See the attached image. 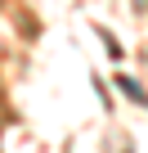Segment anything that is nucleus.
Here are the masks:
<instances>
[{"mask_svg": "<svg viewBox=\"0 0 148 153\" xmlns=\"http://www.w3.org/2000/svg\"><path fill=\"white\" fill-rule=\"evenodd\" d=\"M117 90H121V95H130L135 104H144V108H148V95H144V86H139V81H130V76H117Z\"/></svg>", "mask_w": 148, "mask_h": 153, "instance_id": "nucleus-1", "label": "nucleus"}]
</instances>
